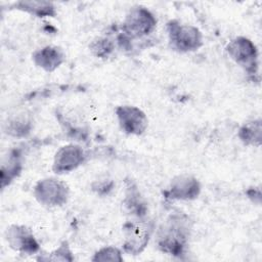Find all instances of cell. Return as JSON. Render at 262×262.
I'll return each mask as SVG.
<instances>
[{
	"label": "cell",
	"instance_id": "obj_15",
	"mask_svg": "<svg viewBox=\"0 0 262 262\" xmlns=\"http://www.w3.org/2000/svg\"><path fill=\"white\" fill-rule=\"evenodd\" d=\"M125 205L131 212H133L134 214H136L139 217H141L145 214V206L140 200V195H139L138 190L136 189V186L131 182L127 186Z\"/></svg>",
	"mask_w": 262,
	"mask_h": 262
},
{
	"label": "cell",
	"instance_id": "obj_18",
	"mask_svg": "<svg viewBox=\"0 0 262 262\" xmlns=\"http://www.w3.org/2000/svg\"><path fill=\"white\" fill-rule=\"evenodd\" d=\"M122 255L121 252L114 247H104L97 251L92 261H122Z\"/></svg>",
	"mask_w": 262,
	"mask_h": 262
},
{
	"label": "cell",
	"instance_id": "obj_17",
	"mask_svg": "<svg viewBox=\"0 0 262 262\" xmlns=\"http://www.w3.org/2000/svg\"><path fill=\"white\" fill-rule=\"evenodd\" d=\"M92 52L98 57H107L114 49V44L106 38H99L90 45Z\"/></svg>",
	"mask_w": 262,
	"mask_h": 262
},
{
	"label": "cell",
	"instance_id": "obj_8",
	"mask_svg": "<svg viewBox=\"0 0 262 262\" xmlns=\"http://www.w3.org/2000/svg\"><path fill=\"white\" fill-rule=\"evenodd\" d=\"M6 241L13 250L23 254L32 255L39 251V244L33 232L24 225H12L7 228Z\"/></svg>",
	"mask_w": 262,
	"mask_h": 262
},
{
	"label": "cell",
	"instance_id": "obj_3",
	"mask_svg": "<svg viewBox=\"0 0 262 262\" xmlns=\"http://www.w3.org/2000/svg\"><path fill=\"white\" fill-rule=\"evenodd\" d=\"M152 228V222L147 220L127 222L123 227L125 252L132 255L141 253L149 241Z\"/></svg>",
	"mask_w": 262,
	"mask_h": 262
},
{
	"label": "cell",
	"instance_id": "obj_1",
	"mask_svg": "<svg viewBox=\"0 0 262 262\" xmlns=\"http://www.w3.org/2000/svg\"><path fill=\"white\" fill-rule=\"evenodd\" d=\"M190 231L189 218L182 213L170 215L158 231L159 249L167 254L180 257L184 254Z\"/></svg>",
	"mask_w": 262,
	"mask_h": 262
},
{
	"label": "cell",
	"instance_id": "obj_12",
	"mask_svg": "<svg viewBox=\"0 0 262 262\" xmlns=\"http://www.w3.org/2000/svg\"><path fill=\"white\" fill-rule=\"evenodd\" d=\"M238 137L247 145L259 146L262 138L261 120H255L244 124L238 131Z\"/></svg>",
	"mask_w": 262,
	"mask_h": 262
},
{
	"label": "cell",
	"instance_id": "obj_16",
	"mask_svg": "<svg viewBox=\"0 0 262 262\" xmlns=\"http://www.w3.org/2000/svg\"><path fill=\"white\" fill-rule=\"evenodd\" d=\"M38 260L42 261H73L74 257L72 255V252L68 246L67 242H63L58 249L51 252L50 254H44L43 256H40Z\"/></svg>",
	"mask_w": 262,
	"mask_h": 262
},
{
	"label": "cell",
	"instance_id": "obj_11",
	"mask_svg": "<svg viewBox=\"0 0 262 262\" xmlns=\"http://www.w3.org/2000/svg\"><path fill=\"white\" fill-rule=\"evenodd\" d=\"M33 60L36 66L46 72H52L64 61V54L58 47L46 46L34 52Z\"/></svg>",
	"mask_w": 262,
	"mask_h": 262
},
{
	"label": "cell",
	"instance_id": "obj_6",
	"mask_svg": "<svg viewBox=\"0 0 262 262\" xmlns=\"http://www.w3.org/2000/svg\"><path fill=\"white\" fill-rule=\"evenodd\" d=\"M34 194L37 201L44 206H62L68 200L69 188L68 185L60 180L46 178L36 184Z\"/></svg>",
	"mask_w": 262,
	"mask_h": 262
},
{
	"label": "cell",
	"instance_id": "obj_13",
	"mask_svg": "<svg viewBox=\"0 0 262 262\" xmlns=\"http://www.w3.org/2000/svg\"><path fill=\"white\" fill-rule=\"evenodd\" d=\"M14 7L39 17L55 15V8L53 4L47 1H19L14 4Z\"/></svg>",
	"mask_w": 262,
	"mask_h": 262
},
{
	"label": "cell",
	"instance_id": "obj_14",
	"mask_svg": "<svg viewBox=\"0 0 262 262\" xmlns=\"http://www.w3.org/2000/svg\"><path fill=\"white\" fill-rule=\"evenodd\" d=\"M21 171V164L19 160V154L16 150H13L12 154L8 158L7 163H3L1 169V180H2V187L16 177Z\"/></svg>",
	"mask_w": 262,
	"mask_h": 262
},
{
	"label": "cell",
	"instance_id": "obj_9",
	"mask_svg": "<svg viewBox=\"0 0 262 262\" xmlns=\"http://www.w3.org/2000/svg\"><path fill=\"white\" fill-rule=\"evenodd\" d=\"M86 159V154L79 145L69 144L60 147L55 154L52 170L55 173H66L78 168Z\"/></svg>",
	"mask_w": 262,
	"mask_h": 262
},
{
	"label": "cell",
	"instance_id": "obj_5",
	"mask_svg": "<svg viewBox=\"0 0 262 262\" xmlns=\"http://www.w3.org/2000/svg\"><path fill=\"white\" fill-rule=\"evenodd\" d=\"M230 57L241 64L249 75H256L258 72V52L254 43L245 38L233 39L226 47Z\"/></svg>",
	"mask_w": 262,
	"mask_h": 262
},
{
	"label": "cell",
	"instance_id": "obj_10",
	"mask_svg": "<svg viewBox=\"0 0 262 262\" xmlns=\"http://www.w3.org/2000/svg\"><path fill=\"white\" fill-rule=\"evenodd\" d=\"M201 190L199 181L192 176L180 175L175 177L168 190L165 191L166 198L170 200H193Z\"/></svg>",
	"mask_w": 262,
	"mask_h": 262
},
{
	"label": "cell",
	"instance_id": "obj_4",
	"mask_svg": "<svg viewBox=\"0 0 262 262\" xmlns=\"http://www.w3.org/2000/svg\"><path fill=\"white\" fill-rule=\"evenodd\" d=\"M157 25L152 13L146 8L138 6L132 8L123 24V34L129 39L140 38L150 34Z\"/></svg>",
	"mask_w": 262,
	"mask_h": 262
},
{
	"label": "cell",
	"instance_id": "obj_7",
	"mask_svg": "<svg viewBox=\"0 0 262 262\" xmlns=\"http://www.w3.org/2000/svg\"><path fill=\"white\" fill-rule=\"evenodd\" d=\"M119 124L127 134L140 135L147 127V118L138 107L132 105H121L116 110Z\"/></svg>",
	"mask_w": 262,
	"mask_h": 262
},
{
	"label": "cell",
	"instance_id": "obj_2",
	"mask_svg": "<svg viewBox=\"0 0 262 262\" xmlns=\"http://www.w3.org/2000/svg\"><path fill=\"white\" fill-rule=\"evenodd\" d=\"M171 46L180 52L194 51L203 45L202 33L193 26L171 20L167 25Z\"/></svg>",
	"mask_w": 262,
	"mask_h": 262
}]
</instances>
